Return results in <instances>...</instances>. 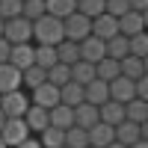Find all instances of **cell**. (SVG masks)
Masks as SVG:
<instances>
[{
    "mask_svg": "<svg viewBox=\"0 0 148 148\" xmlns=\"http://www.w3.org/2000/svg\"><path fill=\"white\" fill-rule=\"evenodd\" d=\"M62 39H65V33H62V21H59V18L42 15L39 21H33V42H36V45L56 47Z\"/></svg>",
    "mask_w": 148,
    "mask_h": 148,
    "instance_id": "1",
    "label": "cell"
},
{
    "mask_svg": "<svg viewBox=\"0 0 148 148\" xmlns=\"http://www.w3.org/2000/svg\"><path fill=\"white\" fill-rule=\"evenodd\" d=\"M27 107H30V95L24 92V89L0 95V113H3L6 119H24Z\"/></svg>",
    "mask_w": 148,
    "mask_h": 148,
    "instance_id": "2",
    "label": "cell"
},
{
    "mask_svg": "<svg viewBox=\"0 0 148 148\" xmlns=\"http://www.w3.org/2000/svg\"><path fill=\"white\" fill-rule=\"evenodd\" d=\"M62 33H65L68 42H77L80 45L86 36H92V21L86 15H80V12H71V15L62 21Z\"/></svg>",
    "mask_w": 148,
    "mask_h": 148,
    "instance_id": "3",
    "label": "cell"
},
{
    "mask_svg": "<svg viewBox=\"0 0 148 148\" xmlns=\"http://www.w3.org/2000/svg\"><path fill=\"white\" fill-rule=\"evenodd\" d=\"M3 39L9 45H30L33 42V24L27 18H12V21H6Z\"/></svg>",
    "mask_w": 148,
    "mask_h": 148,
    "instance_id": "4",
    "label": "cell"
},
{
    "mask_svg": "<svg viewBox=\"0 0 148 148\" xmlns=\"http://www.w3.org/2000/svg\"><path fill=\"white\" fill-rule=\"evenodd\" d=\"M113 133H116V142L119 145H125V148H130V145H136L139 139H145V125H133V121H119V125L113 127Z\"/></svg>",
    "mask_w": 148,
    "mask_h": 148,
    "instance_id": "5",
    "label": "cell"
},
{
    "mask_svg": "<svg viewBox=\"0 0 148 148\" xmlns=\"http://www.w3.org/2000/svg\"><path fill=\"white\" fill-rule=\"evenodd\" d=\"M33 133L27 130V125H24V119H6V125H3V130H0V139H3L9 148H15V145H21L24 139H30Z\"/></svg>",
    "mask_w": 148,
    "mask_h": 148,
    "instance_id": "6",
    "label": "cell"
},
{
    "mask_svg": "<svg viewBox=\"0 0 148 148\" xmlns=\"http://www.w3.org/2000/svg\"><path fill=\"white\" fill-rule=\"evenodd\" d=\"M30 104H36V107H42V110H51V107H56L59 104V89L53 83H42V86H36V89L30 92Z\"/></svg>",
    "mask_w": 148,
    "mask_h": 148,
    "instance_id": "7",
    "label": "cell"
},
{
    "mask_svg": "<svg viewBox=\"0 0 148 148\" xmlns=\"http://www.w3.org/2000/svg\"><path fill=\"white\" fill-rule=\"evenodd\" d=\"M107 92H110V101H116V104H127V101L136 98V92H133V80L121 77V74H119L116 80L107 83Z\"/></svg>",
    "mask_w": 148,
    "mask_h": 148,
    "instance_id": "8",
    "label": "cell"
},
{
    "mask_svg": "<svg viewBox=\"0 0 148 148\" xmlns=\"http://www.w3.org/2000/svg\"><path fill=\"white\" fill-rule=\"evenodd\" d=\"M119 24V36H136V33H145V12H125L121 18H116Z\"/></svg>",
    "mask_w": 148,
    "mask_h": 148,
    "instance_id": "9",
    "label": "cell"
},
{
    "mask_svg": "<svg viewBox=\"0 0 148 148\" xmlns=\"http://www.w3.org/2000/svg\"><path fill=\"white\" fill-rule=\"evenodd\" d=\"M33 53H36L33 42H30V45H12V47H9V59H6V62H9L12 68H18V71H27V68L33 65Z\"/></svg>",
    "mask_w": 148,
    "mask_h": 148,
    "instance_id": "10",
    "label": "cell"
},
{
    "mask_svg": "<svg viewBox=\"0 0 148 148\" xmlns=\"http://www.w3.org/2000/svg\"><path fill=\"white\" fill-rule=\"evenodd\" d=\"M92 36H95V39H101V42L119 36V24H116V18L107 15V12H101L98 18H92Z\"/></svg>",
    "mask_w": 148,
    "mask_h": 148,
    "instance_id": "11",
    "label": "cell"
},
{
    "mask_svg": "<svg viewBox=\"0 0 148 148\" xmlns=\"http://www.w3.org/2000/svg\"><path fill=\"white\" fill-rule=\"evenodd\" d=\"M74 125V110L65 104H56L47 110V127H56V130H68Z\"/></svg>",
    "mask_w": 148,
    "mask_h": 148,
    "instance_id": "12",
    "label": "cell"
},
{
    "mask_svg": "<svg viewBox=\"0 0 148 148\" xmlns=\"http://www.w3.org/2000/svg\"><path fill=\"white\" fill-rule=\"evenodd\" d=\"M80 47V59H86V62H101V59L107 56V51H104V42L101 39H95V36H86V39L77 45Z\"/></svg>",
    "mask_w": 148,
    "mask_h": 148,
    "instance_id": "13",
    "label": "cell"
},
{
    "mask_svg": "<svg viewBox=\"0 0 148 148\" xmlns=\"http://www.w3.org/2000/svg\"><path fill=\"white\" fill-rule=\"evenodd\" d=\"M86 136H89V145L92 148H107L116 142V133L110 125H104V121H98V125H92L89 130H86Z\"/></svg>",
    "mask_w": 148,
    "mask_h": 148,
    "instance_id": "14",
    "label": "cell"
},
{
    "mask_svg": "<svg viewBox=\"0 0 148 148\" xmlns=\"http://www.w3.org/2000/svg\"><path fill=\"white\" fill-rule=\"evenodd\" d=\"M83 101L86 104H92V107H101V104H107L110 101V92H107V83L104 80H92V83H86L83 86Z\"/></svg>",
    "mask_w": 148,
    "mask_h": 148,
    "instance_id": "15",
    "label": "cell"
},
{
    "mask_svg": "<svg viewBox=\"0 0 148 148\" xmlns=\"http://www.w3.org/2000/svg\"><path fill=\"white\" fill-rule=\"evenodd\" d=\"M98 121H104V125L116 127L119 121H125V104H116V101H107L98 107Z\"/></svg>",
    "mask_w": 148,
    "mask_h": 148,
    "instance_id": "16",
    "label": "cell"
},
{
    "mask_svg": "<svg viewBox=\"0 0 148 148\" xmlns=\"http://www.w3.org/2000/svg\"><path fill=\"white\" fill-rule=\"evenodd\" d=\"M18 89H24V86H21V71L12 68L9 62H3V65H0V95L18 92Z\"/></svg>",
    "mask_w": 148,
    "mask_h": 148,
    "instance_id": "17",
    "label": "cell"
},
{
    "mask_svg": "<svg viewBox=\"0 0 148 148\" xmlns=\"http://www.w3.org/2000/svg\"><path fill=\"white\" fill-rule=\"evenodd\" d=\"M24 125H27L30 133H42V130L47 127V110L30 104V107H27V113H24Z\"/></svg>",
    "mask_w": 148,
    "mask_h": 148,
    "instance_id": "18",
    "label": "cell"
},
{
    "mask_svg": "<svg viewBox=\"0 0 148 148\" xmlns=\"http://www.w3.org/2000/svg\"><path fill=\"white\" fill-rule=\"evenodd\" d=\"M92 125H98V107L92 104H77L74 107V127H83V130H89Z\"/></svg>",
    "mask_w": 148,
    "mask_h": 148,
    "instance_id": "19",
    "label": "cell"
},
{
    "mask_svg": "<svg viewBox=\"0 0 148 148\" xmlns=\"http://www.w3.org/2000/svg\"><path fill=\"white\" fill-rule=\"evenodd\" d=\"M119 74L121 77H127V80H139V77H145V59H136V56H125L119 62Z\"/></svg>",
    "mask_w": 148,
    "mask_h": 148,
    "instance_id": "20",
    "label": "cell"
},
{
    "mask_svg": "<svg viewBox=\"0 0 148 148\" xmlns=\"http://www.w3.org/2000/svg\"><path fill=\"white\" fill-rule=\"evenodd\" d=\"M125 119L133 121V125H145L148 121V101H139V98L127 101L125 104Z\"/></svg>",
    "mask_w": 148,
    "mask_h": 148,
    "instance_id": "21",
    "label": "cell"
},
{
    "mask_svg": "<svg viewBox=\"0 0 148 148\" xmlns=\"http://www.w3.org/2000/svg\"><path fill=\"white\" fill-rule=\"evenodd\" d=\"M59 104H65V107H77V104H83V86L80 83H65V86H59Z\"/></svg>",
    "mask_w": 148,
    "mask_h": 148,
    "instance_id": "22",
    "label": "cell"
},
{
    "mask_svg": "<svg viewBox=\"0 0 148 148\" xmlns=\"http://www.w3.org/2000/svg\"><path fill=\"white\" fill-rule=\"evenodd\" d=\"M80 59V47H77V42H68V39H62L56 45V62H62V65H74Z\"/></svg>",
    "mask_w": 148,
    "mask_h": 148,
    "instance_id": "23",
    "label": "cell"
},
{
    "mask_svg": "<svg viewBox=\"0 0 148 148\" xmlns=\"http://www.w3.org/2000/svg\"><path fill=\"white\" fill-rule=\"evenodd\" d=\"M74 6H77V0H45V12L51 18H59V21H65L74 12Z\"/></svg>",
    "mask_w": 148,
    "mask_h": 148,
    "instance_id": "24",
    "label": "cell"
},
{
    "mask_svg": "<svg viewBox=\"0 0 148 148\" xmlns=\"http://www.w3.org/2000/svg\"><path fill=\"white\" fill-rule=\"evenodd\" d=\"M104 51L110 59H116V62H121L130 51H127V36H113V39H107L104 42Z\"/></svg>",
    "mask_w": 148,
    "mask_h": 148,
    "instance_id": "25",
    "label": "cell"
},
{
    "mask_svg": "<svg viewBox=\"0 0 148 148\" xmlns=\"http://www.w3.org/2000/svg\"><path fill=\"white\" fill-rule=\"evenodd\" d=\"M71 80H74V83H80V86L92 83V80H95V65H92V62H86V59H77V62L71 65Z\"/></svg>",
    "mask_w": 148,
    "mask_h": 148,
    "instance_id": "26",
    "label": "cell"
},
{
    "mask_svg": "<svg viewBox=\"0 0 148 148\" xmlns=\"http://www.w3.org/2000/svg\"><path fill=\"white\" fill-rule=\"evenodd\" d=\"M36 47V53H33V65H39V68H51L56 65V47H47V45H33Z\"/></svg>",
    "mask_w": 148,
    "mask_h": 148,
    "instance_id": "27",
    "label": "cell"
},
{
    "mask_svg": "<svg viewBox=\"0 0 148 148\" xmlns=\"http://www.w3.org/2000/svg\"><path fill=\"white\" fill-rule=\"evenodd\" d=\"M95 77L104 80V83L116 80V77H119V62H116V59H110V56H104L101 62H95Z\"/></svg>",
    "mask_w": 148,
    "mask_h": 148,
    "instance_id": "28",
    "label": "cell"
},
{
    "mask_svg": "<svg viewBox=\"0 0 148 148\" xmlns=\"http://www.w3.org/2000/svg\"><path fill=\"white\" fill-rule=\"evenodd\" d=\"M45 80H47V71L39 68V65H30L27 71H21V86H27L30 92L36 89V86H42Z\"/></svg>",
    "mask_w": 148,
    "mask_h": 148,
    "instance_id": "29",
    "label": "cell"
},
{
    "mask_svg": "<svg viewBox=\"0 0 148 148\" xmlns=\"http://www.w3.org/2000/svg\"><path fill=\"white\" fill-rule=\"evenodd\" d=\"M39 145H42V148H62V145H65V130L45 127V130L39 133Z\"/></svg>",
    "mask_w": 148,
    "mask_h": 148,
    "instance_id": "30",
    "label": "cell"
},
{
    "mask_svg": "<svg viewBox=\"0 0 148 148\" xmlns=\"http://www.w3.org/2000/svg\"><path fill=\"white\" fill-rule=\"evenodd\" d=\"M47 83H53L56 89H59V86H65V83H71V68L62 65V62L51 65V68H47Z\"/></svg>",
    "mask_w": 148,
    "mask_h": 148,
    "instance_id": "31",
    "label": "cell"
},
{
    "mask_svg": "<svg viewBox=\"0 0 148 148\" xmlns=\"http://www.w3.org/2000/svg\"><path fill=\"white\" fill-rule=\"evenodd\" d=\"M127 51H130V56H136V59H148V36L145 33L130 36V39H127Z\"/></svg>",
    "mask_w": 148,
    "mask_h": 148,
    "instance_id": "32",
    "label": "cell"
},
{
    "mask_svg": "<svg viewBox=\"0 0 148 148\" xmlns=\"http://www.w3.org/2000/svg\"><path fill=\"white\" fill-rule=\"evenodd\" d=\"M42 15H47V12H45V0H24L21 18H27V21L33 24V21H39Z\"/></svg>",
    "mask_w": 148,
    "mask_h": 148,
    "instance_id": "33",
    "label": "cell"
},
{
    "mask_svg": "<svg viewBox=\"0 0 148 148\" xmlns=\"http://www.w3.org/2000/svg\"><path fill=\"white\" fill-rule=\"evenodd\" d=\"M74 12H80V15H86V18H98L104 12V0H77V6H74Z\"/></svg>",
    "mask_w": 148,
    "mask_h": 148,
    "instance_id": "34",
    "label": "cell"
},
{
    "mask_svg": "<svg viewBox=\"0 0 148 148\" xmlns=\"http://www.w3.org/2000/svg\"><path fill=\"white\" fill-rule=\"evenodd\" d=\"M89 145V136H86V130L83 127H68L65 130V148H86Z\"/></svg>",
    "mask_w": 148,
    "mask_h": 148,
    "instance_id": "35",
    "label": "cell"
},
{
    "mask_svg": "<svg viewBox=\"0 0 148 148\" xmlns=\"http://www.w3.org/2000/svg\"><path fill=\"white\" fill-rule=\"evenodd\" d=\"M21 6H24V0H0V18L3 21L21 18Z\"/></svg>",
    "mask_w": 148,
    "mask_h": 148,
    "instance_id": "36",
    "label": "cell"
},
{
    "mask_svg": "<svg viewBox=\"0 0 148 148\" xmlns=\"http://www.w3.org/2000/svg\"><path fill=\"white\" fill-rule=\"evenodd\" d=\"M104 12L113 18H121L125 12H130V3L127 0H104Z\"/></svg>",
    "mask_w": 148,
    "mask_h": 148,
    "instance_id": "37",
    "label": "cell"
},
{
    "mask_svg": "<svg viewBox=\"0 0 148 148\" xmlns=\"http://www.w3.org/2000/svg\"><path fill=\"white\" fill-rule=\"evenodd\" d=\"M9 47H12V45H9L6 39H0V65H3L6 59H9Z\"/></svg>",
    "mask_w": 148,
    "mask_h": 148,
    "instance_id": "38",
    "label": "cell"
},
{
    "mask_svg": "<svg viewBox=\"0 0 148 148\" xmlns=\"http://www.w3.org/2000/svg\"><path fill=\"white\" fill-rule=\"evenodd\" d=\"M130 3V12H145L148 9V0H127Z\"/></svg>",
    "mask_w": 148,
    "mask_h": 148,
    "instance_id": "39",
    "label": "cell"
},
{
    "mask_svg": "<svg viewBox=\"0 0 148 148\" xmlns=\"http://www.w3.org/2000/svg\"><path fill=\"white\" fill-rule=\"evenodd\" d=\"M15 148H42V145H39V139H33V136H30V139H24V142L15 145Z\"/></svg>",
    "mask_w": 148,
    "mask_h": 148,
    "instance_id": "40",
    "label": "cell"
},
{
    "mask_svg": "<svg viewBox=\"0 0 148 148\" xmlns=\"http://www.w3.org/2000/svg\"><path fill=\"white\" fill-rule=\"evenodd\" d=\"M130 148H148V142H145V139H139L136 145H130Z\"/></svg>",
    "mask_w": 148,
    "mask_h": 148,
    "instance_id": "41",
    "label": "cell"
},
{
    "mask_svg": "<svg viewBox=\"0 0 148 148\" xmlns=\"http://www.w3.org/2000/svg\"><path fill=\"white\" fill-rule=\"evenodd\" d=\"M3 27H6V21H3V18H0V39H3Z\"/></svg>",
    "mask_w": 148,
    "mask_h": 148,
    "instance_id": "42",
    "label": "cell"
},
{
    "mask_svg": "<svg viewBox=\"0 0 148 148\" xmlns=\"http://www.w3.org/2000/svg\"><path fill=\"white\" fill-rule=\"evenodd\" d=\"M3 125H6V116H3V113H0V130H3Z\"/></svg>",
    "mask_w": 148,
    "mask_h": 148,
    "instance_id": "43",
    "label": "cell"
},
{
    "mask_svg": "<svg viewBox=\"0 0 148 148\" xmlns=\"http://www.w3.org/2000/svg\"><path fill=\"white\" fill-rule=\"evenodd\" d=\"M107 148H125V145H119V142H113V145H107Z\"/></svg>",
    "mask_w": 148,
    "mask_h": 148,
    "instance_id": "44",
    "label": "cell"
},
{
    "mask_svg": "<svg viewBox=\"0 0 148 148\" xmlns=\"http://www.w3.org/2000/svg\"><path fill=\"white\" fill-rule=\"evenodd\" d=\"M0 148H9V145H6V142H3V139H0Z\"/></svg>",
    "mask_w": 148,
    "mask_h": 148,
    "instance_id": "45",
    "label": "cell"
},
{
    "mask_svg": "<svg viewBox=\"0 0 148 148\" xmlns=\"http://www.w3.org/2000/svg\"><path fill=\"white\" fill-rule=\"evenodd\" d=\"M86 148H92V145H86Z\"/></svg>",
    "mask_w": 148,
    "mask_h": 148,
    "instance_id": "46",
    "label": "cell"
},
{
    "mask_svg": "<svg viewBox=\"0 0 148 148\" xmlns=\"http://www.w3.org/2000/svg\"><path fill=\"white\" fill-rule=\"evenodd\" d=\"M62 148H65V145H62Z\"/></svg>",
    "mask_w": 148,
    "mask_h": 148,
    "instance_id": "47",
    "label": "cell"
}]
</instances>
